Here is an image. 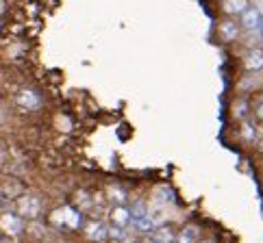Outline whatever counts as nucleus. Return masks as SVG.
I'll return each instance as SVG.
<instances>
[{
  "label": "nucleus",
  "instance_id": "1",
  "mask_svg": "<svg viewBox=\"0 0 263 243\" xmlns=\"http://www.w3.org/2000/svg\"><path fill=\"white\" fill-rule=\"evenodd\" d=\"M44 221L57 235H79L83 228V221H85V215L74 207L72 202H59L46 211Z\"/></svg>",
  "mask_w": 263,
  "mask_h": 243
},
{
  "label": "nucleus",
  "instance_id": "2",
  "mask_svg": "<svg viewBox=\"0 0 263 243\" xmlns=\"http://www.w3.org/2000/svg\"><path fill=\"white\" fill-rule=\"evenodd\" d=\"M11 100V107L15 111H20V113H26V115H33V113H42L46 109V96L40 87L35 85H29V83H24V85H17L13 89V93L9 96Z\"/></svg>",
  "mask_w": 263,
  "mask_h": 243
},
{
  "label": "nucleus",
  "instance_id": "3",
  "mask_svg": "<svg viewBox=\"0 0 263 243\" xmlns=\"http://www.w3.org/2000/svg\"><path fill=\"white\" fill-rule=\"evenodd\" d=\"M13 209L22 215L26 221H35V219H44L46 217V211H48V204L42 195H37L33 191H22L20 195L13 198Z\"/></svg>",
  "mask_w": 263,
  "mask_h": 243
},
{
  "label": "nucleus",
  "instance_id": "4",
  "mask_svg": "<svg viewBox=\"0 0 263 243\" xmlns=\"http://www.w3.org/2000/svg\"><path fill=\"white\" fill-rule=\"evenodd\" d=\"M241 26L237 17H229V15H218V20L213 24V39L218 42L224 48H233L237 46L239 37H241Z\"/></svg>",
  "mask_w": 263,
  "mask_h": 243
},
{
  "label": "nucleus",
  "instance_id": "5",
  "mask_svg": "<svg viewBox=\"0 0 263 243\" xmlns=\"http://www.w3.org/2000/svg\"><path fill=\"white\" fill-rule=\"evenodd\" d=\"M26 221L20 213H17L11 207H5L0 209V232L5 235V239H11V241H20L26 235Z\"/></svg>",
  "mask_w": 263,
  "mask_h": 243
},
{
  "label": "nucleus",
  "instance_id": "6",
  "mask_svg": "<svg viewBox=\"0 0 263 243\" xmlns=\"http://www.w3.org/2000/svg\"><path fill=\"white\" fill-rule=\"evenodd\" d=\"M231 126H233V137H235V141H237V146H241L243 150H255L263 126H259L252 117L241 119L237 124H231Z\"/></svg>",
  "mask_w": 263,
  "mask_h": 243
},
{
  "label": "nucleus",
  "instance_id": "7",
  "mask_svg": "<svg viewBox=\"0 0 263 243\" xmlns=\"http://www.w3.org/2000/svg\"><path fill=\"white\" fill-rule=\"evenodd\" d=\"M235 48H237V46H235ZM235 65H237L239 74L263 72V46H255V48H237Z\"/></svg>",
  "mask_w": 263,
  "mask_h": 243
},
{
  "label": "nucleus",
  "instance_id": "8",
  "mask_svg": "<svg viewBox=\"0 0 263 243\" xmlns=\"http://www.w3.org/2000/svg\"><path fill=\"white\" fill-rule=\"evenodd\" d=\"M79 237L83 243H109V221L105 217H85Z\"/></svg>",
  "mask_w": 263,
  "mask_h": 243
},
{
  "label": "nucleus",
  "instance_id": "9",
  "mask_svg": "<svg viewBox=\"0 0 263 243\" xmlns=\"http://www.w3.org/2000/svg\"><path fill=\"white\" fill-rule=\"evenodd\" d=\"M102 195H105L107 204H128L130 202V195H133V189L130 185L120 180V178H109L102 183L100 187Z\"/></svg>",
  "mask_w": 263,
  "mask_h": 243
},
{
  "label": "nucleus",
  "instance_id": "10",
  "mask_svg": "<svg viewBox=\"0 0 263 243\" xmlns=\"http://www.w3.org/2000/svg\"><path fill=\"white\" fill-rule=\"evenodd\" d=\"M227 117L231 124H237L241 119L252 117V98L243 93H233L227 105Z\"/></svg>",
  "mask_w": 263,
  "mask_h": 243
},
{
  "label": "nucleus",
  "instance_id": "11",
  "mask_svg": "<svg viewBox=\"0 0 263 243\" xmlns=\"http://www.w3.org/2000/svg\"><path fill=\"white\" fill-rule=\"evenodd\" d=\"M204 232H206L204 221H200V219H185V221L178 224L174 243H198Z\"/></svg>",
  "mask_w": 263,
  "mask_h": 243
},
{
  "label": "nucleus",
  "instance_id": "12",
  "mask_svg": "<svg viewBox=\"0 0 263 243\" xmlns=\"http://www.w3.org/2000/svg\"><path fill=\"white\" fill-rule=\"evenodd\" d=\"M235 93H243V96H257L263 93V72L255 74H237L235 80Z\"/></svg>",
  "mask_w": 263,
  "mask_h": 243
},
{
  "label": "nucleus",
  "instance_id": "13",
  "mask_svg": "<svg viewBox=\"0 0 263 243\" xmlns=\"http://www.w3.org/2000/svg\"><path fill=\"white\" fill-rule=\"evenodd\" d=\"M105 219L111 224V226L130 228V221H133V215H130V207H128V204H109Z\"/></svg>",
  "mask_w": 263,
  "mask_h": 243
},
{
  "label": "nucleus",
  "instance_id": "14",
  "mask_svg": "<svg viewBox=\"0 0 263 243\" xmlns=\"http://www.w3.org/2000/svg\"><path fill=\"white\" fill-rule=\"evenodd\" d=\"M239 26H241V31L243 33H252V31H257V26H259V22L263 20V13H261V9H259V5H255L252 3L246 11H243L239 17Z\"/></svg>",
  "mask_w": 263,
  "mask_h": 243
},
{
  "label": "nucleus",
  "instance_id": "15",
  "mask_svg": "<svg viewBox=\"0 0 263 243\" xmlns=\"http://www.w3.org/2000/svg\"><path fill=\"white\" fill-rule=\"evenodd\" d=\"M148 202L157 204H176V193L167 183H159L148 191Z\"/></svg>",
  "mask_w": 263,
  "mask_h": 243
},
{
  "label": "nucleus",
  "instance_id": "16",
  "mask_svg": "<svg viewBox=\"0 0 263 243\" xmlns=\"http://www.w3.org/2000/svg\"><path fill=\"white\" fill-rule=\"evenodd\" d=\"M252 5V0H218V15L239 17Z\"/></svg>",
  "mask_w": 263,
  "mask_h": 243
},
{
  "label": "nucleus",
  "instance_id": "17",
  "mask_svg": "<svg viewBox=\"0 0 263 243\" xmlns=\"http://www.w3.org/2000/svg\"><path fill=\"white\" fill-rule=\"evenodd\" d=\"M176 228H178V224H172V221L159 224V226H155V230L150 232V235H153V239L157 243H174L176 241Z\"/></svg>",
  "mask_w": 263,
  "mask_h": 243
},
{
  "label": "nucleus",
  "instance_id": "18",
  "mask_svg": "<svg viewBox=\"0 0 263 243\" xmlns=\"http://www.w3.org/2000/svg\"><path fill=\"white\" fill-rule=\"evenodd\" d=\"M252 119H255L259 126H263V93L252 96Z\"/></svg>",
  "mask_w": 263,
  "mask_h": 243
},
{
  "label": "nucleus",
  "instance_id": "19",
  "mask_svg": "<svg viewBox=\"0 0 263 243\" xmlns=\"http://www.w3.org/2000/svg\"><path fill=\"white\" fill-rule=\"evenodd\" d=\"M198 243H222V241H220V235H218L215 230H206L204 235L200 237V241H198Z\"/></svg>",
  "mask_w": 263,
  "mask_h": 243
},
{
  "label": "nucleus",
  "instance_id": "20",
  "mask_svg": "<svg viewBox=\"0 0 263 243\" xmlns=\"http://www.w3.org/2000/svg\"><path fill=\"white\" fill-rule=\"evenodd\" d=\"M54 121H57V128L59 130H70V117L68 115H57V117H54Z\"/></svg>",
  "mask_w": 263,
  "mask_h": 243
},
{
  "label": "nucleus",
  "instance_id": "21",
  "mask_svg": "<svg viewBox=\"0 0 263 243\" xmlns=\"http://www.w3.org/2000/svg\"><path fill=\"white\" fill-rule=\"evenodd\" d=\"M9 119H11V113H9V109L0 105V124H7Z\"/></svg>",
  "mask_w": 263,
  "mask_h": 243
},
{
  "label": "nucleus",
  "instance_id": "22",
  "mask_svg": "<svg viewBox=\"0 0 263 243\" xmlns=\"http://www.w3.org/2000/svg\"><path fill=\"white\" fill-rule=\"evenodd\" d=\"M255 152L259 154V158L263 156V130H261V135H259V141H257V146H255Z\"/></svg>",
  "mask_w": 263,
  "mask_h": 243
},
{
  "label": "nucleus",
  "instance_id": "23",
  "mask_svg": "<svg viewBox=\"0 0 263 243\" xmlns=\"http://www.w3.org/2000/svg\"><path fill=\"white\" fill-rule=\"evenodd\" d=\"M137 243H157V241L153 239V235H144V237L137 239Z\"/></svg>",
  "mask_w": 263,
  "mask_h": 243
},
{
  "label": "nucleus",
  "instance_id": "24",
  "mask_svg": "<svg viewBox=\"0 0 263 243\" xmlns=\"http://www.w3.org/2000/svg\"><path fill=\"white\" fill-rule=\"evenodd\" d=\"M5 241V235H3V232H0V243H3Z\"/></svg>",
  "mask_w": 263,
  "mask_h": 243
},
{
  "label": "nucleus",
  "instance_id": "25",
  "mask_svg": "<svg viewBox=\"0 0 263 243\" xmlns=\"http://www.w3.org/2000/svg\"><path fill=\"white\" fill-rule=\"evenodd\" d=\"M261 170H263V156H261Z\"/></svg>",
  "mask_w": 263,
  "mask_h": 243
}]
</instances>
